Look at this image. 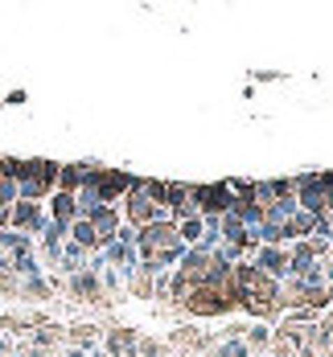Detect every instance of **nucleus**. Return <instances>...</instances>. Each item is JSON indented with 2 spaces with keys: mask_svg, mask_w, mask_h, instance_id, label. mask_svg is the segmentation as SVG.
Here are the masks:
<instances>
[{
  "mask_svg": "<svg viewBox=\"0 0 333 357\" xmlns=\"http://www.w3.org/2000/svg\"><path fill=\"white\" fill-rule=\"evenodd\" d=\"M189 197H198L193 210H202L206 218H219V214H226V210L235 206V197H230L226 185H198V189H189Z\"/></svg>",
  "mask_w": 333,
  "mask_h": 357,
  "instance_id": "f257e3e1",
  "label": "nucleus"
},
{
  "mask_svg": "<svg viewBox=\"0 0 333 357\" xmlns=\"http://www.w3.org/2000/svg\"><path fill=\"white\" fill-rule=\"evenodd\" d=\"M185 308H189V312H198V317H214V312H226V308H235V304L222 296L219 287L206 284V287H193V291H189Z\"/></svg>",
  "mask_w": 333,
  "mask_h": 357,
  "instance_id": "f03ea898",
  "label": "nucleus"
},
{
  "mask_svg": "<svg viewBox=\"0 0 333 357\" xmlns=\"http://www.w3.org/2000/svg\"><path fill=\"white\" fill-rule=\"evenodd\" d=\"M13 222H17L21 230H41V226H45V218H41V210H37L34 202H17V206H13Z\"/></svg>",
  "mask_w": 333,
  "mask_h": 357,
  "instance_id": "7ed1b4c3",
  "label": "nucleus"
},
{
  "mask_svg": "<svg viewBox=\"0 0 333 357\" xmlns=\"http://www.w3.org/2000/svg\"><path fill=\"white\" fill-rule=\"evenodd\" d=\"M74 214H78L74 193H54V218H58V226H71Z\"/></svg>",
  "mask_w": 333,
  "mask_h": 357,
  "instance_id": "20e7f679",
  "label": "nucleus"
},
{
  "mask_svg": "<svg viewBox=\"0 0 333 357\" xmlns=\"http://www.w3.org/2000/svg\"><path fill=\"white\" fill-rule=\"evenodd\" d=\"M71 230H74V247H99V234H95V226L87 218L71 222Z\"/></svg>",
  "mask_w": 333,
  "mask_h": 357,
  "instance_id": "39448f33",
  "label": "nucleus"
},
{
  "mask_svg": "<svg viewBox=\"0 0 333 357\" xmlns=\"http://www.w3.org/2000/svg\"><path fill=\"white\" fill-rule=\"evenodd\" d=\"M259 263H263L267 271H276V275H280V271L288 267V255H284V250H263V259H259Z\"/></svg>",
  "mask_w": 333,
  "mask_h": 357,
  "instance_id": "423d86ee",
  "label": "nucleus"
},
{
  "mask_svg": "<svg viewBox=\"0 0 333 357\" xmlns=\"http://www.w3.org/2000/svg\"><path fill=\"white\" fill-rule=\"evenodd\" d=\"M111 349H115V354H132V349H136L132 333H111Z\"/></svg>",
  "mask_w": 333,
  "mask_h": 357,
  "instance_id": "0eeeda50",
  "label": "nucleus"
},
{
  "mask_svg": "<svg viewBox=\"0 0 333 357\" xmlns=\"http://www.w3.org/2000/svg\"><path fill=\"white\" fill-rule=\"evenodd\" d=\"M4 222H13V210H8V206H0V226H4Z\"/></svg>",
  "mask_w": 333,
  "mask_h": 357,
  "instance_id": "6e6552de",
  "label": "nucleus"
}]
</instances>
